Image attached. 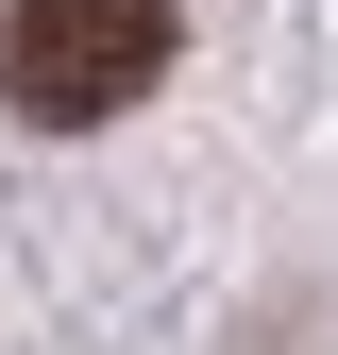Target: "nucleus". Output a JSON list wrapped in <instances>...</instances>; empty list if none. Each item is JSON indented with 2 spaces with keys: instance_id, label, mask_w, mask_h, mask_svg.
Listing matches in <instances>:
<instances>
[{
  "instance_id": "1",
  "label": "nucleus",
  "mask_w": 338,
  "mask_h": 355,
  "mask_svg": "<svg viewBox=\"0 0 338 355\" xmlns=\"http://www.w3.org/2000/svg\"><path fill=\"white\" fill-rule=\"evenodd\" d=\"M169 51H186V0H17L0 17V102L34 136H102L118 102H152Z\"/></svg>"
}]
</instances>
